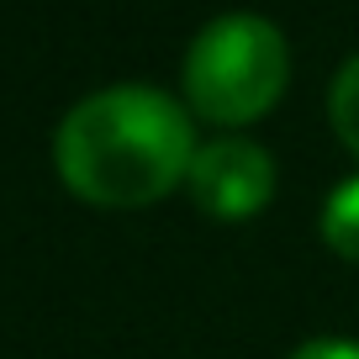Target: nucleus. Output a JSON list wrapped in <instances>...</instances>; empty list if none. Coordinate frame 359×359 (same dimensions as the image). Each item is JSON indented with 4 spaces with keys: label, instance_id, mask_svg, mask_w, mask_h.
Here are the masks:
<instances>
[{
    "label": "nucleus",
    "instance_id": "nucleus-1",
    "mask_svg": "<svg viewBox=\"0 0 359 359\" xmlns=\"http://www.w3.org/2000/svg\"><path fill=\"white\" fill-rule=\"evenodd\" d=\"M53 158L90 206H148L191 175V116L154 85L95 90L58 122Z\"/></svg>",
    "mask_w": 359,
    "mask_h": 359
},
{
    "label": "nucleus",
    "instance_id": "nucleus-2",
    "mask_svg": "<svg viewBox=\"0 0 359 359\" xmlns=\"http://www.w3.org/2000/svg\"><path fill=\"white\" fill-rule=\"evenodd\" d=\"M291 79L285 37L264 16H217L185 53V95L206 122H254Z\"/></svg>",
    "mask_w": 359,
    "mask_h": 359
},
{
    "label": "nucleus",
    "instance_id": "nucleus-3",
    "mask_svg": "<svg viewBox=\"0 0 359 359\" xmlns=\"http://www.w3.org/2000/svg\"><path fill=\"white\" fill-rule=\"evenodd\" d=\"M185 185H191L201 212L238 222V217H254L269 206V196H275V164L248 137H217V143L196 148Z\"/></svg>",
    "mask_w": 359,
    "mask_h": 359
},
{
    "label": "nucleus",
    "instance_id": "nucleus-4",
    "mask_svg": "<svg viewBox=\"0 0 359 359\" xmlns=\"http://www.w3.org/2000/svg\"><path fill=\"white\" fill-rule=\"evenodd\" d=\"M323 238L333 254L359 259V180H344L323 206Z\"/></svg>",
    "mask_w": 359,
    "mask_h": 359
},
{
    "label": "nucleus",
    "instance_id": "nucleus-5",
    "mask_svg": "<svg viewBox=\"0 0 359 359\" xmlns=\"http://www.w3.org/2000/svg\"><path fill=\"white\" fill-rule=\"evenodd\" d=\"M327 116H333V133L344 137V148L359 154V58L338 69L333 90H327Z\"/></svg>",
    "mask_w": 359,
    "mask_h": 359
},
{
    "label": "nucleus",
    "instance_id": "nucleus-6",
    "mask_svg": "<svg viewBox=\"0 0 359 359\" xmlns=\"http://www.w3.org/2000/svg\"><path fill=\"white\" fill-rule=\"evenodd\" d=\"M291 359H359V344H348V338H312Z\"/></svg>",
    "mask_w": 359,
    "mask_h": 359
}]
</instances>
